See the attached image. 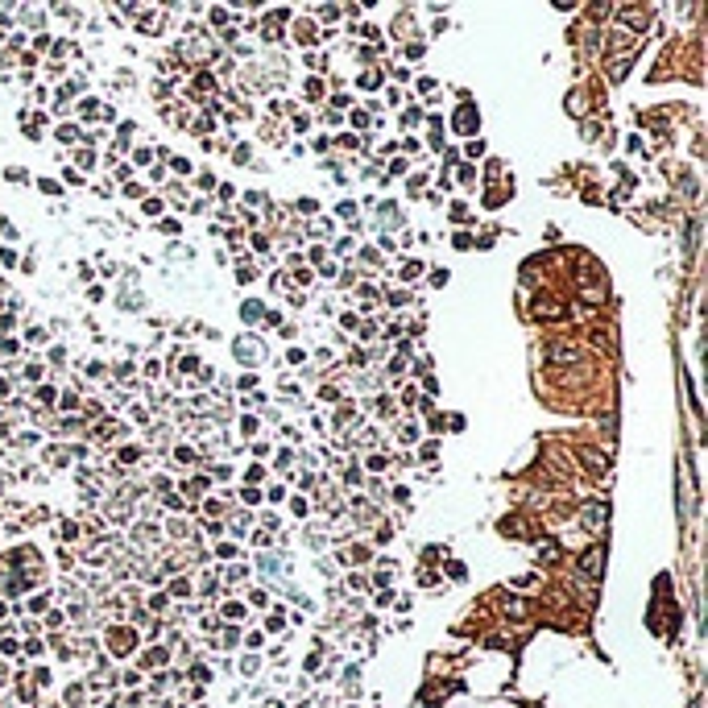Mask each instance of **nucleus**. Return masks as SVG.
<instances>
[]
</instances>
